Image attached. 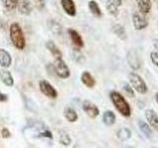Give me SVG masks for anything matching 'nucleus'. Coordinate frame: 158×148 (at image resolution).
Listing matches in <instances>:
<instances>
[{
	"label": "nucleus",
	"instance_id": "nucleus-21",
	"mask_svg": "<svg viewBox=\"0 0 158 148\" xmlns=\"http://www.w3.org/2000/svg\"><path fill=\"white\" fill-rule=\"evenodd\" d=\"M88 7H89V10H90V12L95 17L100 18L102 16V11H101V9H100V6H99L98 3L95 1V0H91V1H89Z\"/></svg>",
	"mask_w": 158,
	"mask_h": 148
},
{
	"label": "nucleus",
	"instance_id": "nucleus-18",
	"mask_svg": "<svg viewBox=\"0 0 158 148\" xmlns=\"http://www.w3.org/2000/svg\"><path fill=\"white\" fill-rule=\"evenodd\" d=\"M46 47L48 49V51L52 54V56L54 58H61L62 57V52L60 51V49L57 47V46L52 41H48L46 43Z\"/></svg>",
	"mask_w": 158,
	"mask_h": 148
},
{
	"label": "nucleus",
	"instance_id": "nucleus-17",
	"mask_svg": "<svg viewBox=\"0 0 158 148\" xmlns=\"http://www.w3.org/2000/svg\"><path fill=\"white\" fill-rule=\"evenodd\" d=\"M81 81H82V83L84 84V85H85L86 87H88V88H90V89H92L94 86L96 85L95 79H94V77L90 74V72H88V71H84L82 73Z\"/></svg>",
	"mask_w": 158,
	"mask_h": 148
},
{
	"label": "nucleus",
	"instance_id": "nucleus-13",
	"mask_svg": "<svg viewBox=\"0 0 158 148\" xmlns=\"http://www.w3.org/2000/svg\"><path fill=\"white\" fill-rule=\"evenodd\" d=\"M17 7L19 10V13H21L23 15H30L33 10L32 4L29 0H21V1H19Z\"/></svg>",
	"mask_w": 158,
	"mask_h": 148
},
{
	"label": "nucleus",
	"instance_id": "nucleus-31",
	"mask_svg": "<svg viewBox=\"0 0 158 148\" xmlns=\"http://www.w3.org/2000/svg\"><path fill=\"white\" fill-rule=\"evenodd\" d=\"M40 137H48V138H49V139H52V133H51V131H49V130H44L43 132H41V133H40Z\"/></svg>",
	"mask_w": 158,
	"mask_h": 148
},
{
	"label": "nucleus",
	"instance_id": "nucleus-19",
	"mask_svg": "<svg viewBox=\"0 0 158 148\" xmlns=\"http://www.w3.org/2000/svg\"><path fill=\"white\" fill-rule=\"evenodd\" d=\"M103 122L107 126H111L116 122V115L112 111H106L103 115Z\"/></svg>",
	"mask_w": 158,
	"mask_h": 148
},
{
	"label": "nucleus",
	"instance_id": "nucleus-25",
	"mask_svg": "<svg viewBox=\"0 0 158 148\" xmlns=\"http://www.w3.org/2000/svg\"><path fill=\"white\" fill-rule=\"evenodd\" d=\"M48 25L49 30H51V31L54 35H61L62 28H61V25L59 23H57L56 21H54V20H49Z\"/></svg>",
	"mask_w": 158,
	"mask_h": 148
},
{
	"label": "nucleus",
	"instance_id": "nucleus-24",
	"mask_svg": "<svg viewBox=\"0 0 158 148\" xmlns=\"http://www.w3.org/2000/svg\"><path fill=\"white\" fill-rule=\"evenodd\" d=\"M138 127H139V130L144 134L147 138H150L152 135V130L150 128V125L146 123L145 121H138Z\"/></svg>",
	"mask_w": 158,
	"mask_h": 148
},
{
	"label": "nucleus",
	"instance_id": "nucleus-11",
	"mask_svg": "<svg viewBox=\"0 0 158 148\" xmlns=\"http://www.w3.org/2000/svg\"><path fill=\"white\" fill-rule=\"evenodd\" d=\"M68 35L71 39V42L73 43V44L78 48H81L84 47V42L81 38V36L79 35V33L77 31L73 29H68Z\"/></svg>",
	"mask_w": 158,
	"mask_h": 148
},
{
	"label": "nucleus",
	"instance_id": "nucleus-8",
	"mask_svg": "<svg viewBox=\"0 0 158 148\" xmlns=\"http://www.w3.org/2000/svg\"><path fill=\"white\" fill-rule=\"evenodd\" d=\"M82 109L83 111L87 113L88 117H90L91 118H95L99 116L100 111H99L98 107L94 103H92L89 100H85L82 104Z\"/></svg>",
	"mask_w": 158,
	"mask_h": 148
},
{
	"label": "nucleus",
	"instance_id": "nucleus-15",
	"mask_svg": "<svg viewBox=\"0 0 158 148\" xmlns=\"http://www.w3.org/2000/svg\"><path fill=\"white\" fill-rule=\"evenodd\" d=\"M112 32L116 35V36L122 39V41H127V36L125 28H123L121 24H114L112 26Z\"/></svg>",
	"mask_w": 158,
	"mask_h": 148
},
{
	"label": "nucleus",
	"instance_id": "nucleus-28",
	"mask_svg": "<svg viewBox=\"0 0 158 148\" xmlns=\"http://www.w3.org/2000/svg\"><path fill=\"white\" fill-rule=\"evenodd\" d=\"M18 3H19V0H4V4H5V7H6L8 10H14L18 6Z\"/></svg>",
	"mask_w": 158,
	"mask_h": 148
},
{
	"label": "nucleus",
	"instance_id": "nucleus-4",
	"mask_svg": "<svg viewBox=\"0 0 158 148\" xmlns=\"http://www.w3.org/2000/svg\"><path fill=\"white\" fill-rule=\"evenodd\" d=\"M52 67L54 69V72L56 73V75L58 77H60L62 79H66L70 76V70H69L66 63L62 60V58H56Z\"/></svg>",
	"mask_w": 158,
	"mask_h": 148
},
{
	"label": "nucleus",
	"instance_id": "nucleus-26",
	"mask_svg": "<svg viewBox=\"0 0 158 148\" xmlns=\"http://www.w3.org/2000/svg\"><path fill=\"white\" fill-rule=\"evenodd\" d=\"M59 141H60L62 145L68 146L71 143V138L67 132H65L64 130H60L59 131Z\"/></svg>",
	"mask_w": 158,
	"mask_h": 148
},
{
	"label": "nucleus",
	"instance_id": "nucleus-29",
	"mask_svg": "<svg viewBox=\"0 0 158 148\" xmlns=\"http://www.w3.org/2000/svg\"><path fill=\"white\" fill-rule=\"evenodd\" d=\"M150 58H151V61L153 62V64L158 67V52L157 51H152L150 53Z\"/></svg>",
	"mask_w": 158,
	"mask_h": 148
},
{
	"label": "nucleus",
	"instance_id": "nucleus-14",
	"mask_svg": "<svg viewBox=\"0 0 158 148\" xmlns=\"http://www.w3.org/2000/svg\"><path fill=\"white\" fill-rule=\"evenodd\" d=\"M137 2V8L139 10V13L143 15H147L150 12L152 4L151 0H136Z\"/></svg>",
	"mask_w": 158,
	"mask_h": 148
},
{
	"label": "nucleus",
	"instance_id": "nucleus-32",
	"mask_svg": "<svg viewBox=\"0 0 158 148\" xmlns=\"http://www.w3.org/2000/svg\"><path fill=\"white\" fill-rule=\"evenodd\" d=\"M1 135H2L3 138H9L10 136H11V132L9 131L8 128L4 127L1 130Z\"/></svg>",
	"mask_w": 158,
	"mask_h": 148
},
{
	"label": "nucleus",
	"instance_id": "nucleus-12",
	"mask_svg": "<svg viewBox=\"0 0 158 148\" xmlns=\"http://www.w3.org/2000/svg\"><path fill=\"white\" fill-rule=\"evenodd\" d=\"M12 58L10 53L3 48H0V65L4 68H7L11 65Z\"/></svg>",
	"mask_w": 158,
	"mask_h": 148
},
{
	"label": "nucleus",
	"instance_id": "nucleus-22",
	"mask_svg": "<svg viewBox=\"0 0 158 148\" xmlns=\"http://www.w3.org/2000/svg\"><path fill=\"white\" fill-rule=\"evenodd\" d=\"M117 136L121 141H127L131 136V131L127 127H123L121 130H118L117 132Z\"/></svg>",
	"mask_w": 158,
	"mask_h": 148
},
{
	"label": "nucleus",
	"instance_id": "nucleus-33",
	"mask_svg": "<svg viewBox=\"0 0 158 148\" xmlns=\"http://www.w3.org/2000/svg\"><path fill=\"white\" fill-rule=\"evenodd\" d=\"M7 95H5V94H2L1 92H0V102H5L7 101Z\"/></svg>",
	"mask_w": 158,
	"mask_h": 148
},
{
	"label": "nucleus",
	"instance_id": "nucleus-5",
	"mask_svg": "<svg viewBox=\"0 0 158 148\" xmlns=\"http://www.w3.org/2000/svg\"><path fill=\"white\" fill-rule=\"evenodd\" d=\"M127 61L128 63V65H130V67L135 71L138 70V69H140L141 64H142L139 56H138L137 52L135 51H133V49H131V51H130L127 52Z\"/></svg>",
	"mask_w": 158,
	"mask_h": 148
},
{
	"label": "nucleus",
	"instance_id": "nucleus-23",
	"mask_svg": "<svg viewBox=\"0 0 158 148\" xmlns=\"http://www.w3.org/2000/svg\"><path fill=\"white\" fill-rule=\"evenodd\" d=\"M106 8L108 10V12L110 13L112 16L117 17L118 15V6L113 1V0H107Z\"/></svg>",
	"mask_w": 158,
	"mask_h": 148
},
{
	"label": "nucleus",
	"instance_id": "nucleus-36",
	"mask_svg": "<svg viewBox=\"0 0 158 148\" xmlns=\"http://www.w3.org/2000/svg\"><path fill=\"white\" fill-rule=\"evenodd\" d=\"M155 100H156V102L158 103V93L155 94Z\"/></svg>",
	"mask_w": 158,
	"mask_h": 148
},
{
	"label": "nucleus",
	"instance_id": "nucleus-2",
	"mask_svg": "<svg viewBox=\"0 0 158 148\" xmlns=\"http://www.w3.org/2000/svg\"><path fill=\"white\" fill-rule=\"evenodd\" d=\"M10 39H11L12 43L15 47L18 49H23L26 46V41H25V37L21 27L18 23H13L10 26Z\"/></svg>",
	"mask_w": 158,
	"mask_h": 148
},
{
	"label": "nucleus",
	"instance_id": "nucleus-30",
	"mask_svg": "<svg viewBox=\"0 0 158 148\" xmlns=\"http://www.w3.org/2000/svg\"><path fill=\"white\" fill-rule=\"evenodd\" d=\"M35 2V5H36V7L40 10L44 9V0H34Z\"/></svg>",
	"mask_w": 158,
	"mask_h": 148
},
{
	"label": "nucleus",
	"instance_id": "nucleus-10",
	"mask_svg": "<svg viewBox=\"0 0 158 148\" xmlns=\"http://www.w3.org/2000/svg\"><path fill=\"white\" fill-rule=\"evenodd\" d=\"M61 6L67 15L74 17L76 15V6L73 0H61Z\"/></svg>",
	"mask_w": 158,
	"mask_h": 148
},
{
	"label": "nucleus",
	"instance_id": "nucleus-3",
	"mask_svg": "<svg viewBox=\"0 0 158 148\" xmlns=\"http://www.w3.org/2000/svg\"><path fill=\"white\" fill-rule=\"evenodd\" d=\"M128 81L133 90H135L138 94L140 95H144L148 91V87L146 85L145 81L143 80L142 77H140L137 73L135 72H131L128 74Z\"/></svg>",
	"mask_w": 158,
	"mask_h": 148
},
{
	"label": "nucleus",
	"instance_id": "nucleus-16",
	"mask_svg": "<svg viewBox=\"0 0 158 148\" xmlns=\"http://www.w3.org/2000/svg\"><path fill=\"white\" fill-rule=\"evenodd\" d=\"M0 79H1L2 83L5 84L6 86H9V87L13 86L14 79L11 75V73L8 70H6V69H1V70H0Z\"/></svg>",
	"mask_w": 158,
	"mask_h": 148
},
{
	"label": "nucleus",
	"instance_id": "nucleus-34",
	"mask_svg": "<svg viewBox=\"0 0 158 148\" xmlns=\"http://www.w3.org/2000/svg\"><path fill=\"white\" fill-rule=\"evenodd\" d=\"M153 47H155V49H156L157 52H158V39H157L153 41Z\"/></svg>",
	"mask_w": 158,
	"mask_h": 148
},
{
	"label": "nucleus",
	"instance_id": "nucleus-9",
	"mask_svg": "<svg viewBox=\"0 0 158 148\" xmlns=\"http://www.w3.org/2000/svg\"><path fill=\"white\" fill-rule=\"evenodd\" d=\"M144 116L150 127H152L155 130H158V116L155 111L152 110V109H148V110L145 111Z\"/></svg>",
	"mask_w": 158,
	"mask_h": 148
},
{
	"label": "nucleus",
	"instance_id": "nucleus-27",
	"mask_svg": "<svg viewBox=\"0 0 158 148\" xmlns=\"http://www.w3.org/2000/svg\"><path fill=\"white\" fill-rule=\"evenodd\" d=\"M123 91H125V93L127 94V97H130V98H133V97H135V90H133V88L131 87V84L123 83Z\"/></svg>",
	"mask_w": 158,
	"mask_h": 148
},
{
	"label": "nucleus",
	"instance_id": "nucleus-20",
	"mask_svg": "<svg viewBox=\"0 0 158 148\" xmlns=\"http://www.w3.org/2000/svg\"><path fill=\"white\" fill-rule=\"evenodd\" d=\"M63 115L65 117L66 120L69 121V122H74L77 121L78 118V116H77V113L73 110L72 108H65L63 111Z\"/></svg>",
	"mask_w": 158,
	"mask_h": 148
},
{
	"label": "nucleus",
	"instance_id": "nucleus-7",
	"mask_svg": "<svg viewBox=\"0 0 158 148\" xmlns=\"http://www.w3.org/2000/svg\"><path fill=\"white\" fill-rule=\"evenodd\" d=\"M39 87L41 92L51 99H56L57 97V92L47 80H41L39 83Z\"/></svg>",
	"mask_w": 158,
	"mask_h": 148
},
{
	"label": "nucleus",
	"instance_id": "nucleus-35",
	"mask_svg": "<svg viewBox=\"0 0 158 148\" xmlns=\"http://www.w3.org/2000/svg\"><path fill=\"white\" fill-rule=\"evenodd\" d=\"M113 1H114V2H115V3H116V4L118 5V7H120V6H121V5L123 4V0H113Z\"/></svg>",
	"mask_w": 158,
	"mask_h": 148
},
{
	"label": "nucleus",
	"instance_id": "nucleus-1",
	"mask_svg": "<svg viewBox=\"0 0 158 148\" xmlns=\"http://www.w3.org/2000/svg\"><path fill=\"white\" fill-rule=\"evenodd\" d=\"M110 99L113 103V105L115 106L116 110L121 113L123 117H128L131 115V109L130 104L126 100V98L123 97L121 93L117 91H112L110 93Z\"/></svg>",
	"mask_w": 158,
	"mask_h": 148
},
{
	"label": "nucleus",
	"instance_id": "nucleus-6",
	"mask_svg": "<svg viewBox=\"0 0 158 148\" xmlns=\"http://www.w3.org/2000/svg\"><path fill=\"white\" fill-rule=\"evenodd\" d=\"M145 16L146 15H143L141 13L132 14V25H133V28L137 30V31H140V30L147 28L148 20Z\"/></svg>",
	"mask_w": 158,
	"mask_h": 148
}]
</instances>
